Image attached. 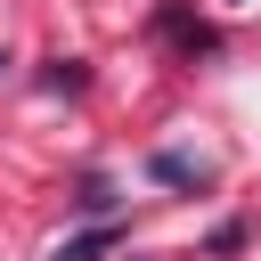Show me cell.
Masks as SVG:
<instances>
[{"label":"cell","mask_w":261,"mask_h":261,"mask_svg":"<svg viewBox=\"0 0 261 261\" xmlns=\"http://www.w3.org/2000/svg\"><path fill=\"white\" fill-rule=\"evenodd\" d=\"M106 245H114V220H106V228H82V237H65V245H57L49 261H98Z\"/></svg>","instance_id":"6da1fadb"},{"label":"cell","mask_w":261,"mask_h":261,"mask_svg":"<svg viewBox=\"0 0 261 261\" xmlns=\"http://www.w3.org/2000/svg\"><path fill=\"white\" fill-rule=\"evenodd\" d=\"M155 179H179V188H188V179H204V163H188V155H155Z\"/></svg>","instance_id":"7a4b0ae2"},{"label":"cell","mask_w":261,"mask_h":261,"mask_svg":"<svg viewBox=\"0 0 261 261\" xmlns=\"http://www.w3.org/2000/svg\"><path fill=\"white\" fill-rule=\"evenodd\" d=\"M73 204H82V212H114V188H106V179H82V196H73Z\"/></svg>","instance_id":"3957f363"}]
</instances>
